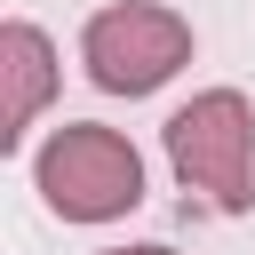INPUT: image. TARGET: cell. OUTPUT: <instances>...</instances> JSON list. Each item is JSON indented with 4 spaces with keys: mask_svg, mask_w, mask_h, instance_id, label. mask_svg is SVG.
<instances>
[{
    "mask_svg": "<svg viewBox=\"0 0 255 255\" xmlns=\"http://www.w3.org/2000/svg\"><path fill=\"white\" fill-rule=\"evenodd\" d=\"M96 255H183V247H159L151 239V247H96Z\"/></svg>",
    "mask_w": 255,
    "mask_h": 255,
    "instance_id": "5",
    "label": "cell"
},
{
    "mask_svg": "<svg viewBox=\"0 0 255 255\" xmlns=\"http://www.w3.org/2000/svg\"><path fill=\"white\" fill-rule=\"evenodd\" d=\"M32 183H40L48 215H64V223H112V215H128L143 199V159H135V143L120 128L72 120V128H56L32 151Z\"/></svg>",
    "mask_w": 255,
    "mask_h": 255,
    "instance_id": "2",
    "label": "cell"
},
{
    "mask_svg": "<svg viewBox=\"0 0 255 255\" xmlns=\"http://www.w3.org/2000/svg\"><path fill=\"white\" fill-rule=\"evenodd\" d=\"M80 64L104 96H151L191 64V24L159 0H112L80 24Z\"/></svg>",
    "mask_w": 255,
    "mask_h": 255,
    "instance_id": "3",
    "label": "cell"
},
{
    "mask_svg": "<svg viewBox=\"0 0 255 255\" xmlns=\"http://www.w3.org/2000/svg\"><path fill=\"white\" fill-rule=\"evenodd\" d=\"M0 151H24V135H32V120L48 112V96H56V48H48V32L40 24H24V16H8L0 24Z\"/></svg>",
    "mask_w": 255,
    "mask_h": 255,
    "instance_id": "4",
    "label": "cell"
},
{
    "mask_svg": "<svg viewBox=\"0 0 255 255\" xmlns=\"http://www.w3.org/2000/svg\"><path fill=\"white\" fill-rule=\"evenodd\" d=\"M167 167L183 191H199L215 215L255 207V112L239 88H207L167 112Z\"/></svg>",
    "mask_w": 255,
    "mask_h": 255,
    "instance_id": "1",
    "label": "cell"
}]
</instances>
